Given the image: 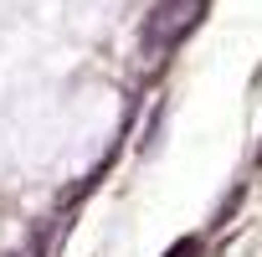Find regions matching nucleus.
<instances>
[{
    "label": "nucleus",
    "mask_w": 262,
    "mask_h": 257,
    "mask_svg": "<svg viewBox=\"0 0 262 257\" xmlns=\"http://www.w3.org/2000/svg\"><path fill=\"white\" fill-rule=\"evenodd\" d=\"M206 6H211V0H160V6L149 11V21H144V47H149L155 57L170 52L175 41H185V36L201 26Z\"/></svg>",
    "instance_id": "f257e3e1"
},
{
    "label": "nucleus",
    "mask_w": 262,
    "mask_h": 257,
    "mask_svg": "<svg viewBox=\"0 0 262 257\" xmlns=\"http://www.w3.org/2000/svg\"><path fill=\"white\" fill-rule=\"evenodd\" d=\"M165 257H201V242H195V237H185V242H175Z\"/></svg>",
    "instance_id": "f03ea898"
},
{
    "label": "nucleus",
    "mask_w": 262,
    "mask_h": 257,
    "mask_svg": "<svg viewBox=\"0 0 262 257\" xmlns=\"http://www.w3.org/2000/svg\"><path fill=\"white\" fill-rule=\"evenodd\" d=\"M11 257H41V247L31 242V247H21V252H11Z\"/></svg>",
    "instance_id": "7ed1b4c3"
},
{
    "label": "nucleus",
    "mask_w": 262,
    "mask_h": 257,
    "mask_svg": "<svg viewBox=\"0 0 262 257\" xmlns=\"http://www.w3.org/2000/svg\"><path fill=\"white\" fill-rule=\"evenodd\" d=\"M257 165H262V149H257Z\"/></svg>",
    "instance_id": "20e7f679"
}]
</instances>
